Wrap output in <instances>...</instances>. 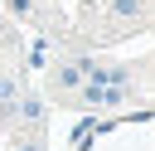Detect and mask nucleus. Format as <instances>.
<instances>
[{
	"label": "nucleus",
	"mask_w": 155,
	"mask_h": 151,
	"mask_svg": "<svg viewBox=\"0 0 155 151\" xmlns=\"http://www.w3.org/2000/svg\"><path fill=\"white\" fill-rule=\"evenodd\" d=\"M19 151H39V141H24V146H19Z\"/></svg>",
	"instance_id": "obj_2"
},
{
	"label": "nucleus",
	"mask_w": 155,
	"mask_h": 151,
	"mask_svg": "<svg viewBox=\"0 0 155 151\" xmlns=\"http://www.w3.org/2000/svg\"><path fill=\"white\" fill-rule=\"evenodd\" d=\"M116 15H136V0H116Z\"/></svg>",
	"instance_id": "obj_1"
}]
</instances>
